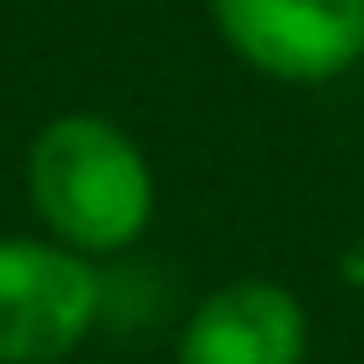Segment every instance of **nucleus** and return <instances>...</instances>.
<instances>
[{"label": "nucleus", "mask_w": 364, "mask_h": 364, "mask_svg": "<svg viewBox=\"0 0 364 364\" xmlns=\"http://www.w3.org/2000/svg\"><path fill=\"white\" fill-rule=\"evenodd\" d=\"M28 205L46 239L80 256H114L154 222V171L125 125L108 114H57L34 131L23 159Z\"/></svg>", "instance_id": "f257e3e1"}, {"label": "nucleus", "mask_w": 364, "mask_h": 364, "mask_svg": "<svg viewBox=\"0 0 364 364\" xmlns=\"http://www.w3.org/2000/svg\"><path fill=\"white\" fill-rule=\"evenodd\" d=\"M102 313V279L91 256L0 233V364H57L68 358Z\"/></svg>", "instance_id": "f03ea898"}, {"label": "nucleus", "mask_w": 364, "mask_h": 364, "mask_svg": "<svg viewBox=\"0 0 364 364\" xmlns=\"http://www.w3.org/2000/svg\"><path fill=\"white\" fill-rule=\"evenodd\" d=\"M228 51L284 85L341 80L364 57V0H205Z\"/></svg>", "instance_id": "7ed1b4c3"}, {"label": "nucleus", "mask_w": 364, "mask_h": 364, "mask_svg": "<svg viewBox=\"0 0 364 364\" xmlns=\"http://www.w3.org/2000/svg\"><path fill=\"white\" fill-rule=\"evenodd\" d=\"M307 358V307L290 284L233 279L199 296L182 324L176 364H301Z\"/></svg>", "instance_id": "20e7f679"}]
</instances>
